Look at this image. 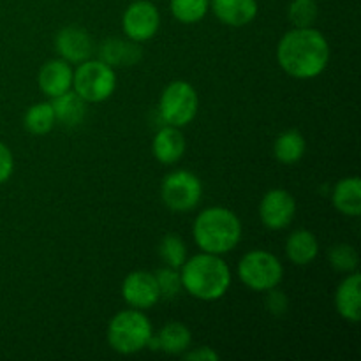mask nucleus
Returning <instances> with one entry per match:
<instances>
[{
	"label": "nucleus",
	"instance_id": "obj_1",
	"mask_svg": "<svg viewBox=\"0 0 361 361\" xmlns=\"http://www.w3.org/2000/svg\"><path fill=\"white\" fill-rule=\"evenodd\" d=\"M330 42L316 27H293L277 44V62L295 80H314L326 71Z\"/></svg>",
	"mask_w": 361,
	"mask_h": 361
},
{
	"label": "nucleus",
	"instance_id": "obj_2",
	"mask_svg": "<svg viewBox=\"0 0 361 361\" xmlns=\"http://www.w3.org/2000/svg\"><path fill=\"white\" fill-rule=\"evenodd\" d=\"M183 291L201 302H215L226 296L233 282L229 264L217 254L200 252L189 256L180 268Z\"/></svg>",
	"mask_w": 361,
	"mask_h": 361
},
{
	"label": "nucleus",
	"instance_id": "obj_3",
	"mask_svg": "<svg viewBox=\"0 0 361 361\" xmlns=\"http://www.w3.org/2000/svg\"><path fill=\"white\" fill-rule=\"evenodd\" d=\"M243 226L238 215L226 207H208L192 222L194 243L201 252L224 256L236 249Z\"/></svg>",
	"mask_w": 361,
	"mask_h": 361
},
{
	"label": "nucleus",
	"instance_id": "obj_4",
	"mask_svg": "<svg viewBox=\"0 0 361 361\" xmlns=\"http://www.w3.org/2000/svg\"><path fill=\"white\" fill-rule=\"evenodd\" d=\"M152 335H154V326L145 310L130 309V307L116 312L109 319L108 331H106L109 348L123 356L136 355L147 349Z\"/></svg>",
	"mask_w": 361,
	"mask_h": 361
},
{
	"label": "nucleus",
	"instance_id": "obj_5",
	"mask_svg": "<svg viewBox=\"0 0 361 361\" xmlns=\"http://www.w3.org/2000/svg\"><path fill=\"white\" fill-rule=\"evenodd\" d=\"M240 282L250 291L267 293L284 281V267L270 250L254 249L243 254L236 267Z\"/></svg>",
	"mask_w": 361,
	"mask_h": 361
},
{
	"label": "nucleus",
	"instance_id": "obj_6",
	"mask_svg": "<svg viewBox=\"0 0 361 361\" xmlns=\"http://www.w3.org/2000/svg\"><path fill=\"white\" fill-rule=\"evenodd\" d=\"M73 90L87 104L104 102L115 94L116 73L111 66L99 59H88L78 63L73 74Z\"/></svg>",
	"mask_w": 361,
	"mask_h": 361
},
{
	"label": "nucleus",
	"instance_id": "obj_7",
	"mask_svg": "<svg viewBox=\"0 0 361 361\" xmlns=\"http://www.w3.org/2000/svg\"><path fill=\"white\" fill-rule=\"evenodd\" d=\"M159 116L166 126L183 129L194 122L200 109L197 92L189 81L175 80L166 85L159 97Z\"/></svg>",
	"mask_w": 361,
	"mask_h": 361
},
{
	"label": "nucleus",
	"instance_id": "obj_8",
	"mask_svg": "<svg viewBox=\"0 0 361 361\" xmlns=\"http://www.w3.org/2000/svg\"><path fill=\"white\" fill-rule=\"evenodd\" d=\"M161 197L168 210L187 214L200 207L203 200V182L189 169H175L162 180Z\"/></svg>",
	"mask_w": 361,
	"mask_h": 361
},
{
	"label": "nucleus",
	"instance_id": "obj_9",
	"mask_svg": "<svg viewBox=\"0 0 361 361\" xmlns=\"http://www.w3.org/2000/svg\"><path fill=\"white\" fill-rule=\"evenodd\" d=\"M161 28L159 7L150 0H134L122 14V30L134 42H147L157 35Z\"/></svg>",
	"mask_w": 361,
	"mask_h": 361
},
{
	"label": "nucleus",
	"instance_id": "obj_10",
	"mask_svg": "<svg viewBox=\"0 0 361 361\" xmlns=\"http://www.w3.org/2000/svg\"><path fill=\"white\" fill-rule=\"evenodd\" d=\"M296 200L289 190L270 189L259 203V219L264 228L282 231L295 221Z\"/></svg>",
	"mask_w": 361,
	"mask_h": 361
},
{
	"label": "nucleus",
	"instance_id": "obj_11",
	"mask_svg": "<svg viewBox=\"0 0 361 361\" xmlns=\"http://www.w3.org/2000/svg\"><path fill=\"white\" fill-rule=\"evenodd\" d=\"M122 298L130 309L148 310L161 302L155 274L147 270H134L122 282Z\"/></svg>",
	"mask_w": 361,
	"mask_h": 361
},
{
	"label": "nucleus",
	"instance_id": "obj_12",
	"mask_svg": "<svg viewBox=\"0 0 361 361\" xmlns=\"http://www.w3.org/2000/svg\"><path fill=\"white\" fill-rule=\"evenodd\" d=\"M55 48L60 59L74 63V66L92 59L95 51L92 35L85 28L74 27V25H69V27H63L62 30H59L55 37Z\"/></svg>",
	"mask_w": 361,
	"mask_h": 361
},
{
	"label": "nucleus",
	"instance_id": "obj_13",
	"mask_svg": "<svg viewBox=\"0 0 361 361\" xmlns=\"http://www.w3.org/2000/svg\"><path fill=\"white\" fill-rule=\"evenodd\" d=\"M73 74L74 69L69 62L62 59L48 60L39 69L37 87L46 97L55 99L66 92L73 90Z\"/></svg>",
	"mask_w": 361,
	"mask_h": 361
},
{
	"label": "nucleus",
	"instance_id": "obj_14",
	"mask_svg": "<svg viewBox=\"0 0 361 361\" xmlns=\"http://www.w3.org/2000/svg\"><path fill=\"white\" fill-rule=\"evenodd\" d=\"M335 309L348 323H360L361 319V275L360 271L345 274L335 289Z\"/></svg>",
	"mask_w": 361,
	"mask_h": 361
},
{
	"label": "nucleus",
	"instance_id": "obj_15",
	"mask_svg": "<svg viewBox=\"0 0 361 361\" xmlns=\"http://www.w3.org/2000/svg\"><path fill=\"white\" fill-rule=\"evenodd\" d=\"M185 148L187 141L182 129L166 126V123L155 133L154 140H152V154H154L155 161L164 166L176 164L185 154Z\"/></svg>",
	"mask_w": 361,
	"mask_h": 361
},
{
	"label": "nucleus",
	"instance_id": "obj_16",
	"mask_svg": "<svg viewBox=\"0 0 361 361\" xmlns=\"http://www.w3.org/2000/svg\"><path fill=\"white\" fill-rule=\"evenodd\" d=\"M210 11L221 23L242 28L252 23L257 16V0H210Z\"/></svg>",
	"mask_w": 361,
	"mask_h": 361
},
{
	"label": "nucleus",
	"instance_id": "obj_17",
	"mask_svg": "<svg viewBox=\"0 0 361 361\" xmlns=\"http://www.w3.org/2000/svg\"><path fill=\"white\" fill-rule=\"evenodd\" d=\"M97 59L111 66L113 69H116V67H130L141 60V46L140 42H134L127 37H109L99 46Z\"/></svg>",
	"mask_w": 361,
	"mask_h": 361
},
{
	"label": "nucleus",
	"instance_id": "obj_18",
	"mask_svg": "<svg viewBox=\"0 0 361 361\" xmlns=\"http://www.w3.org/2000/svg\"><path fill=\"white\" fill-rule=\"evenodd\" d=\"M284 250L295 267H307L319 256V240L310 229H296L286 240Z\"/></svg>",
	"mask_w": 361,
	"mask_h": 361
},
{
	"label": "nucleus",
	"instance_id": "obj_19",
	"mask_svg": "<svg viewBox=\"0 0 361 361\" xmlns=\"http://www.w3.org/2000/svg\"><path fill=\"white\" fill-rule=\"evenodd\" d=\"M331 203L338 214L356 219L361 214V180L358 176H345L335 183L331 190Z\"/></svg>",
	"mask_w": 361,
	"mask_h": 361
},
{
	"label": "nucleus",
	"instance_id": "obj_20",
	"mask_svg": "<svg viewBox=\"0 0 361 361\" xmlns=\"http://www.w3.org/2000/svg\"><path fill=\"white\" fill-rule=\"evenodd\" d=\"M155 337L159 342V351L169 356H182L187 349L192 348V334L185 324L178 321L164 324L159 334H155Z\"/></svg>",
	"mask_w": 361,
	"mask_h": 361
},
{
	"label": "nucleus",
	"instance_id": "obj_21",
	"mask_svg": "<svg viewBox=\"0 0 361 361\" xmlns=\"http://www.w3.org/2000/svg\"><path fill=\"white\" fill-rule=\"evenodd\" d=\"M53 111H55L56 123L66 127H78L85 122L87 116V102L74 90L66 92L59 97L51 99Z\"/></svg>",
	"mask_w": 361,
	"mask_h": 361
},
{
	"label": "nucleus",
	"instance_id": "obj_22",
	"mask_svg": "<svg viewBox=\"0 0 361 361\" xmlns=\"http://www.w3.org/2000/svg\"><path fill=\"white\" fill-rule=\"evenodd\" d=\"M307 141L298 129H288L277 136L274 143V157L281 164L291 166L305 157Z\"/></svg>",
	"mask_w": 361,
	"mask_h": 361
},
{
	"label": "nucleus",
	"instance_id": "obj_23",
	"mask_svg": "<svg viewBox=\"0 0 361 361\" xmlns=\"http://www.w3.org/2000/svg\"><path fill=\"white\" fill-rule=\"evenodd\" d=\"M23 126L34 136H46L48 133H51L53 127L56 126L51 101H42L32 104L23 115Z\"/></svg>",
	"mask_w": 361,
	"mask_h": 361
},
{
	"label": "nucleus",
	"instance_id": "obj_24",
	"mask_svg": "<svg viewBox=\"0 0 361 361\" xmlns=\"http://www.w3.org/2000/svg\"><path fill=\"white\" fill-rule=\"evenodd\" d=\"M173 18L183 25H194L210 11V0H169Z\"/></svg>",
	"mask_w": 361,
	"mask_h": 361
},
{
	"label": "nucleus",
	"instance_id": "obj_25",
	"mask_svg": "<svg viewBox=\"0 0 361 361\" xmlns=\"http://www.w3.org/2000/svg\"><path fill=\"white\" fill-rule=\"evenodd\" d=\"M159 257H161L166 267L180 270L187 257H189V250H187L182 236H178L176 233H168L159 243Z\"/></svg>",
	"mask_w": 361,
	"mask_h": 361
},
{
	"label": "nucleus",
	"instance_id": "obj_26",
	"mask_svg": "<svg viewBox=\"0 0 361 361\" xmlns=\"http://www.w3.org/2000/svg\"><path fill=\"white\" fill-rule=\"evenodd\" d=\"M328 261L334 270L341 271V274H351V271L358 270V250L349 243H337L328 250Z\"/></svg>",
	"mask_w": 361,
	"mask_h": 361
},
{
	"label": "nucleus",
	"instance_id": "obj_27",
	"mask_svg": "<svg viewBox=\"0 0 361 361\" xmlns=\"http://www.w3.org/2000/svg\"><path fill=\"white\" fill-rule=\"evenodd\" d=\"M288 18L293 27H314L319 18V6L316 0H291Z\"/></svg>",
	"mask_w": 361,
	"mask_h": 361
},
{
	"label": "nucleus",
	"instance_id": "obj_28",
	"mask_svg": "<svg viewBox=\"0 0 361 361\" xmlns=\"http://www.w3.org/2000/svg\"><path fill=\"white\" fill-rule=\"evenodd\" d=\"M155 279H157L159 291H161V298L173 300L183 291L182 279H180V270L171 267H162L155 271Z\"/></svg>",
	"mask_w": 361,
	"mask_h": 361
},
{
	"label": "nucleus",
	"instance_id": "obj_29",
	"mask_svg": "<svg viewBox=\"0 0 361 361\" xmlns=\"http://www.w3.org/2000/svg\"><path fill=\"white\" fill-rule=\"evenodd\" d=\"M267 310L275 317L284 316L289 310V298L284 291H281L279 288L270 289L267 291Z\"/></svg>",
	"mask_w": 361,
	"mask_h": 361
},
{
	"label": "nucleus",
	"instance_id": "obj_30",
	"mask_svg": "<svg viewBox=\"0 0 361 361\" xmlns=\"http://www.w3.org/2000/svg\"><path fill=\"white\" fill-rule=\"evenodd\" d=\"M14 171V155L6 143L0 141V185L6 183L13 176Z\"/></svg>",
	"mask_w": 361,
	"mask_h": 361
},
{
	"label": "nucleus",
	"instance_id": "obj_31",
	"mask_svg": "<svg viewBox=\"0 0 361 361\" xmlns=\"http://www.w3.org/2000/svg\"><path fill=\"white\" fill-rule=\"evenodd\" d=\"M183 358L189 361H217L219 360V353H215L212 348H207V345H201V348L196 349H187L183 353Z\"/></svg>",
	"mask_w": 361,
	"mask_h": 361
}]
</instances>
